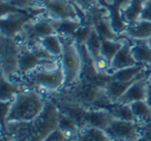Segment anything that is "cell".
<instances>
[{"label":"cell","mask_w":151,"mask_h":141,"mask_svg":"<svg viewBox=\"0 0 151 141\" xmlns=\"http://www.w3.org/2000/svg\"><path fill=\"white\" fill-rule=\"evenodd\" d=\"M47 100L34 90L22 91L13 99L2 130L11 122H31L42 111Z\"/></svg>","instance_id":"cell-1"},{"label":"cell","mask_w":151,"mask_h":141,"mask_svg":"<svg viewBox=\"0 0 151 141\" xmlns=\"http://www.w3.org/2000/svg\"><path fill=\"white\" fill-rule=\"evenodd\" d=\"M60 38L62 41L60 64L64 73L63 87H71L80 80L83 66L82 58L79 52V46L76 43L73 37L60 36Z\"/></svg>","instance_id":"cell-2"},{"label":"cell","mask_w":151,"mask_h":141,"mask_svg":"<svg viewBox=\"0 0 151 141\" xmlns=\"http://www.w3.org/2000/svg\"><path fill=\"white\" fill-rule=\"evenodd\" d=\"M60 110L54 102L47 100L45 107L40 115L29 122L26 129V136L29 141H44L51 132L59 127Z\"/></svg>","instance_id":"cell-3"},{"label":"cell","mask_w":151,"mask_h":141,"mask_svg":"<svg viewBox=\"0 0 151 141\" xmlns=\"http://www.w3.org/2000/svg\"><path fill=\"white\" fill-rule=\"evenodd\" d=\"M26 76L33 85L48 91H57L64 85V73L60 61L55 66L40 67L28 73Z\"/></svg>","instance_id":"cell-4"},{"label":"cell","mask_w":151,"mask_h":141,"mask_svg":"<svg viewBox=\"0 0 151 141\" xmlns=\"http://www.w3.org/2000/svg\"><path fill=\"white\" fill-rule=\"evenodd\" d=\"M141 126L142 124L138 122L114 118L104 132L112 141H137L142 136Z\"/></svg>","instance_id":"cell-5"},{"label":"cell","mask_w":151,"mask_h":141,"mask_svg":"<svg viewBox=\"0 0 151 141\" xmlns=\"http://www.w3.org/2000/svg\"><path fill=\"white\" fill-rule=\"evenodd\" d=\"M114 116L111 114L109 109H83L79 110V114L73 118V120L78 122L81 128L91 127L96 128L101 131L110 125L114 120Z\"/></svg>","instance_id":"cell-6"},{"label":"cell","mask_w":151,"mask_h":141,"mask_svg":"<svg viewBox=\"0 0 151 141\" xmlns=\"http://www.w3.org/2000/svg\"><path fill=\"white\" fill-rule=\"evenodd\" d=\"M21 50L16 38L2 36L1 38V66L2 75L9 78L12 74L18 72V57Z\"/></svg>","instance_id":"cell-7"},{"label":"cell","mask_w":151,"mask_h":141,"mask_svg":"<svg viewBox=\"0 0 151 141\" xmlns=\"http://www.w3.org/2000/svg\"><path fill=\"white\" fill-rule=\"evenodd\" d=\"M22 33L24 34L26 44L29 46L40 43L46 36L57 34L50 18H42L33 22H28Z\"/></svg>","instance_id":"cell-8"},{"label":"cell","mask_w":151,"mask_h":141,"mask_svg":"<svg viewBox=\"0 0 151 141\" xmlns=\"http://www.w3.org/2000/svg\"><path fill=\"white\" fill-rule=\"evenodd\" d=\"M49 18L53 20H80L69 0H48L44 5Z\"/></svg>","instance_id":"cell-9"},{"label":"cell","mask_w":151,"mask_h":141,"mask_svg":"<svg viewBox=\"0 0 151 141\" xmlns=\"http://www.w3.org/2000/svg\"><path fill=\"white\" fill-rule=\"evenodd\" d=\"M29 19L22 14L9 13L2 15L1 20V36L9 38H17L22 33Z\"/></svg>","instance_id":"cell-10"},{"label":"cell","mask_w":151,"mask_h":141,"mask_svg":"<svg viewBox=\"0 0 151 141\" xmlns=\"http://www.w3.org/2000/svg\"><path fill=\"white\" fill-rule=\"evenodd\" d=\"M148 75H149V67H147L144 71H142V72L136 77V78L130 81H118V80H114V79H110L105 85L106 98H107V100L111 104L117 103L119 98L125 93L126 90H127L134 81L142 78V77L148 76Z\"/></svg>","instance_id":"cell-11"},{"label":"cell","mask_w":151,"mask_h":141,"mask_svg":"<svg viewBox=\"0 0 151 141\" xmlns=\"http://www.w3.org/2000/svg\"><path fill=\"white\" fill-rule=\"evenodd\" d=\"M134 65H138V63L136 62V60L132 57V40L130 41L124 40L123 46H121V48L115 55V57L112 60L107 72L111 75L115 71L120 70V69H123V68H127V67L130 66H134Z\"/></svg>","instance_id":"cell-12"},{"label":"cell","mask_w":151,"mask_h":141,"mask_svg":"<svg viewBox=\"0 0 151 141\" xmlns=\"http://www.w3.org/2000/svg\"><path fill=\"white\" fill-rule=\"evenodd\" d=\"M148 80H149V75L136 80L127 90H126L125 93L119 98L117 103L118 104H132V102L145 100V98H146V89H147Z\"/></svg>","instance_id":"cell-13"},{"label":"cell","mask_w":151,"mask_h":141,"mask_svg":"<svg viewBox=\"0 0 151 141\" xmlns=\"http://www.w3.org/2000/svg\"><path fill=\"white\" fill-rule=\"evenodd\" d=\"M124 0H115L109 7L108 11V20L110 22L113 31L118 35H122L127 29L128 24L125 22L122 15V4Z\"/></svg>","instance_id":"cell-14"},{"label":"cell","mask_w":151,"mask_h":141,"mask_svg":"<svg viewBox=\"0 0 151 141\" xmlns=\"http://www.w3.org/2000/svg\"><path fill=\"white\" fill-rule=\"evenodd\" d=\"M128 39L146 40L151 35V22L139 20L127 26V29L123 33Z\"/></svg>","instance_id":"cell-15"},{"label":"cell","mask_w":151,"mask_h":141,"mask_svg":"<svg viewBox=\"0 0 151 141\" xmlns=\"http://www.w3.org/2000/svg\"><path fill=\"white\" fill-rule=\"evenodd\" d=\"M145 2L146 0H124L121 11L124 20L128 25L140 20Z\"/></svg>","instance_id":"cell-16"},{"label":"cell","mask_w":151,"mask_h":141,"mask_svg":"<svg viewBox=\"0 0 151 141\" xmlns=\"http://www.w3.org/2000/svg\"><path fill=\"white\" fill-rule=\"evenodd\" d=\"M132 40V57L138 64L151 66V48L147 44L146 40Z\"/></svg>","instance_id":"cell-17"},{"label":"cell","mask_w":151,"mask_h":141,"mask_svg":"<svg viewBox=\"0 0 151 141\" xmlns=\"http://www.w3.org/2000/svg\"><path fill=\"white\" fill-rule=\"evenodd\" d=\"M84 46L86 48L87 53H88L89 57L93 60L94 63V67L96 66V64L99 63V61L101 59V37L99 36V34L97 33V31L92 28L90 34L87 37L86 41L84 43ZM96 70V69H95Z\"/></svg>","instance_id":"cell-18"},{"label":"cell","mask_w":151,"mask_h":141,"mask_svg":"<svg viewBox=\"0 0 151 141\" xmlns=\"http://www.w3.org/2000/svg\"><path fill=\"white\" fill-rule=\"evenodd\" d=\"M52 24L56 33L64 37H73L76 32L81 28L80 20H53Z\"/></svg>","instance_id":"cell-19"},{"label":"cell","mask_w":151,"mask_h":141,"mask_svg":"<svg viewBox=\"0 0 151 141\" xmlns=\"http://www.w3.org/2000/svg\"><path fill=\"white\" fill-rule=\"evenodd\" d=\"M124 40H114L101 38V57L108 63V66L110 67L112 60L114 59L115 55L118 51L123 46ZM109 69V68H108Z\"/></svg>","instance_id":"cell-20"},{"label":"cell","mask_w":151,"mask_h":141,"mask_svg":"<svg viewBox=\"0 0 151 141\" xmlns=\"http://www.w3.org/2000/svg\"><path fill=\"white\" fill-rule=\"evenodd\" d=\"M40 44L48 54H50L54 58L60 59L62 54V41L58 34L46 36L40 40Z\"/></svg>","instance_id":"cell-21"},{"label":"cell","mask_w":151,"mask_h":141,"mask_svg":"<svg viewBox=\"0 0 151 141\" xmlns=\"http://www.w3.org/2000/svg\"><path fill=\"white\" fill-rule=\"evenodd\" d=\"M110 140L105 132L99 129L84 127L70 141H108Z\"/></svg>","instance_id":"cell-22"},{"label":"cell","mask_w":151,"mask_h":141,"mask_svg":"<svg viewBox=\"0 0 151 141\" xmlns=\"http://www.w3.org/2000/svg\"><path fill=\"white\" fill-rule=\"evenodd\" d=\"M148 66L143 64L134 65V66H130L127 67V68H123V69H120V70L115 71V72L110 75V77H111V79L118 80V81H130L136 78Z\"/></svg>","instance_id":"cell-23"},{"label":"cell","mask_w":151,"mask_h":141,"mask_svg":"<svg viewBox=\"0 0 151 141\" xmlns=\"http://www.w3.org/2000/svg\"><path fill=\"white\" fill-rule=\"evenodd\" d=\"M24 91L21 85L17 83H13L9 78L2 75V85H1V102L13 100L20 92Z\"/></svg>","instance_id":"cell-24"},{"label":"cell","mask_w":151,"mask_h":141,"mask_svg":"<svg viewBox=\"0 0 151 141\" xmlns=\"http://www.w3.org/2000/svg\"><path fill=\"white\" fill-rule=\"evenodd\" d=\"M130 105V108L132 110V113L136 116L137 120L141 124L148 122L151 120V108L148 106V104L145 102V100L142 101L132 102Z\"/></svg>","instance_id":"cell-25"},{"label":"cell","mask_w":151,"mask_h":141,"mask_svg":"<svg viewBox=\"0 0 151 141\" xmlns=\"http://www.w3.org/2000/svg\"><path fill=\"white\" fill-rule=\"evenodd\" d=\"M111 114L117 120H128V122H138L136 116L132 113V110L130 108L129 104H118L115 103L113 106L108 108Z\"/></svg>","instance_id":"cell-26"},{"label":"cell","mask_w":151,"mask_h":141,"mask_svg":"<svg viewBox=\"0 0 151 141\" xmlns=\"http://www.w3.org/2000/svg\"><path fill=\"white\" fill-rule=\"evenodd\" d=\"M44 141H70V139L67 138V136L60 130L59 128L55 129L53 132H51L46 137Z\"/></svg>","instance_id":"cell-27"},{"label":"cell","mask_w":151,"mask_h":141,"mask_svg":"<svg viewBox=\"0 0 151 141\" xmlns=\"http://www.w3.org/2000/svg\"><path fill=\"white\" fill-rule=\"evenodd\" d=\"M140 20H145V21L151 22V0H146L144 4V9L141 14Z\"/></svg>","instance_id":"cell-28"},{"label":"cell","mask_w":151,"mask_h":141,"mask_svg":"<svg viewBox=\"0 0 151 141\" xmlns=\"http://www.w3.org/2000/svg\"><path fill=\"white\" fill-rule=\"evenodd\" d=\"M141 133L144 137H146L147 140L151 141V120L148 122H144L141 126Z\"/></svg>","instance_id":"cell-29"},{"label":"cell","mask_w":151,"mask_h":141,"mask_svg":"<svg viewBox=\"0 0 151 141\" xmlns=\"http://www.w3.org/2000/svg\"><path fill=\"white\" fill-rule=\"evenodd\" d=\"M145 102L148 104V106L151 108V81L148 80L147 83V89H146V98H145Z\"/></svg>","instance_id":"cell-30"},{"label":"cell","mask_w":151,"mask_h":141,"mask_svg":"<svg viewBox=\"0 0 151 141\" xmlns=\"http://www.w3.org/2000/svg\"><path fill=\"white\" fill-rule=\"evenodd\" d=\"M7 141H29V137L28 136H19V137H15V138L9 139Z\"/></svg>","instance_id":"cell-31"},{"label":"cell","mask_w":151,"mask_h":141,"mask_svg":"<svg viewBox=\"0 0 151 141\" xmlns=\"http://www.w3.org/2000/svg\"><path fill=\"white\" fill-rule=\"evenodd\" d=\"M137 141H148V140H147V138H146V137H144V136H143V135H142V136H141L140 138H139Z\"/></svg>","instance_id":"cell-32"},{"label":"cell","mask_w":151,"mask_h":141,"mask_svg":"<svg viewBox=\"0 0 151 141\" xmlns=\"http://www.w3.org/2000/svg\"><path fill=\"white\" fill-rule=\"evenodd\" d=\"M146 42H147V44H148V46L151 48V35H150V37L147 38V39H146Z\"/></svg>","instance_id":"cell-33"},{"label":"cell","mask_w":151,"mask_h":141,"mask_svg":"<svg viewBox=\"0 0 151 141\" xmlns=\"http://www.w3.org/2000/svg\"><path fill=\"white\" fill-rule=\"evenodd\" d=\"M149 80L151 81V66H149Z\"/></svg>","instance_id":"cell-34"},{"label":"cell","mask_w":151,"mask_h":141,"mask_svg":"<svg viewBox=\"0 0 151 141\" xmlns=\"http://www.w3.org/2000/svg\"><path fill=\"white\" fill-rule=\"evenodd\" d=\"M108 141H112V140H108Z\"/></svg>","instance_id":"cell-35"}]
</instances>
